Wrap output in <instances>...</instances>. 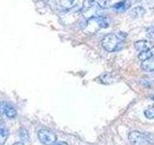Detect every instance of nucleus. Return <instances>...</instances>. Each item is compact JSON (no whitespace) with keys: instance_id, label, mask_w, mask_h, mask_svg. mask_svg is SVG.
<instances>
[{"instance_id":"1","label":"nucleus","mask_w":154,"mask_h":145,"mask_svg":"<svg viewBox=\"0 0 154 145\" xmlns=\"http://www.w3.org/2000/svg\"><path fill=\"white\" fill-rule=\"evenodd\" d=\"M109 26V21L105 16H98V17H93L88 19H85V21L82 24V30L86 34H93L97 33L100 29L106 28Z\"/></svg>"},{"instance_id":"2","label":"nucleus","mask_w":154,"mask_h":145,"mask_svg":"<svg viewBox=\"0 0 154 145\" xmlns=\"http://www.w3.org/2000/svg\"><path fill=\"white\" fill-rule=\"evenodd\" d=\"M101 46L107 52H116L123 47L124 39L119 33H110L103 37L101 41Z\"/></svg>"},{"instance_id":"3","label":"nucleus","mask_w":154,"mask_h":145,"mask_svg":"<svg viewBox=\"0 0 154 145\" xmlns=\"http://www.w3.org/2000/svg\"><path fill=\"white\" fill-rule=\"evenodd\" d=\"M128 139L132 145H148L150 143V138L146 134L139 132V130L130 132L128 134Z\"/></svg>"},{"instance_id":"4","label":"nucleus","mask_w":154,"mask_h":145,"mask_svg":"<svg viewBox=\"0 0 154 145\" xmlns=\"http://www.w3.org/2000/svg\"><path fill=\"white\" fill-rule=\"evenodd\" d=\"M38 140H40L43 145H54L57 141L56 134L53 132H51V130H46V129H42L38 130Z\"/></svg>"},{"instance_id":"5","label":"nucleus","mask_w":154,"mask_h":145,"mask_svg":"<svg viewBox=\"0 0 154 145\" xmlns=\"http://www.w3.org/2000/svg\"><path fill=\"white\" fill-rule=\"evenodd\" d=\"M120 77H122V76H120L118 72H109L98 76V81L101 84L110 85V84H113L119 81Z\"/></svg>"},{"instance_id":"6","label":"nucleus","mask_w":154,"mask_h":145,"mask_svg":"<svg viewBox=\"0 0 154 145\" xmlns=\"http://www.w3.org/2000/svg\"><path fill=\"white\" fill-rule=\"evenodd\" d=\"M134 47L139 52L152 50L154 47V42L151 40H140L134 43Z\"/></svg>"},{"instance_id":"7","label":"nucleus","mask_w":154,"mask_h":145,"mask_svg":"<svg viewBox=\"0 0 154 145\" xmlns=\"http://www.w3.org/2000/svg\"><path fill=\"white\" fill-rule=\"evenodd\" d=\"M101 10L99 7L97 6H91V7H88V8H82L81 10V14L86 19H88L90 18L93 17H98V16H102L101 14Z\"/></svg>"},{"instance_id":"8","label":"nucleus","mask_w":154,"mask_h":145,"mask_svg":"<svg viewBox=\"0 0 154 145\" xmlns=\"http://www.w3.org/2000/svg\"><path fill=\"white\" fill-rule=\"evenodd\" d=\"M131 5H132L131 0H120V1L112 5L111 8H112L113 11L117 13H123L131 8Z\"/></svg>"},{"instance_id":"9","label":"nucleus","mask_w":154,"mask_h":145,"mask_svg":"<svg viewBox=\"0 0 154 145\" xmlns=\"http://www.w3.org/2000/svg\"><path fill=\"white\" fill-rule=\"evenodd\" d=\"M1 112L9 119H13L17 117V110L12 105H10L6 102L1 103Z\"/></svg>"},{"instance_id":"10","label":"nucleus","mask_w":154,"mask_h":145,"mask_svg":"<svg viewBox=\"0 0 154 145\" xmlns=\"http://www.w3.org/2000/svg\"><path fill=\"white\" fill-rule=\"evenodd\" d=\"M77 4H78V0H59L58 8L63 12H67L76 7Z\"/></svg>"},{"instance_id":"11","label":"nucleus","mask_w":154,"mask_h":145,"mask_svg":"<svg viewBox=\"0 0 154 145\" xmlns=\"http://www.w3.org/2000/svg\"><path fill=\"white\" fill-rule=\"evenodd\" d=\"M141 68L143 72H154V56L149 58V59L142 62Z\"/></svg>"},{"instance_id":"12","label":"nucleus","mask_w":154,"mask_h":145,"mask_svg":"<svg viewBox=\"0 0 154 145\" xmlns=\"http://www.w3.org/2000/svg\"><path fill=\"white\" fill-rule=\"evenodd\" d=\"M146 9L142 6H136L132 8L130 10V16H131L133 18H142L144 14H146Z\"/></svg>"},{"instance_id":"13","label":"nucleus","mask_w":154,"mask_h":145,"mask_svg":"<svg viewBox=\"0 0 154 145\" xmlns=\"http://www.w3.org/2000/svg\"><path fill=\"white\" fill-rule=\"evenodd\" d=\"M8 137H9L8 130L5 128V126L2 124L1 125V128H0V144L4 145V143L6 142Z\"/></svg>"},{"instance_id":"14","label":"nucleus","mask_w":154,"mask_h":145,"mask_svg":"<svg viewBox=\"0 0 154 145\" xmlns=\"http://www.w3.org/2000/svg\"><path fill=\"white\" fill-rule=\"evenodd\" d=\"M154 56V52L152 50H148V51H143V52H140L139 55H138V58L140 61H146L147 59H149V58H151Z\"/></svg>"},{"instance_id":"15","label":"nucleus","mask_w":154,"mask_h":145,"mask_svg":"<svg viewBox=\"0 0 154 145\" xmlns=\"http://www.w3.org/2000/svg\"><path fill=\"white\" fill-rule=\"evenodd\" d=\"M95 4L96 6L99 7L100 9H107L111 7V0H95Z\"/></svg>"},{"instance_id":"16","label":"nucleus","mask_w":154,"mask_h":145,"mask_svg":"<svg viewBox=\"0 0 154 145\" xmlns=\"http://www.w3.org/2000/svg\"><path fill=\"white\" fill-rule=\"evenodd\" d=\"M143 114L146 116V118L149 120L154 119V105H149L148 108L143 111Z\"/></svg>"},{"instance_id":"17","label":"nucleus","mask_w":154,"mask_h":145,"mask_svg":"<svg viewBox=\"0 0 154 145\" xmlns=\"http://www.w3.org/2000/svg\"><path fill=\"white\" fill-rule=\"evenodd\" d=\"M19 137L22 140V141H27L29 139V134H28V132L25 130V129H20L19 130Z\"/></svg>"},{"instance_id":"18","label":"nucleus","mask_w":154,"mask_h":145,"mask_svg":"<svg viewBox=\"0 0 154 145\" xmlns=\"http://www.w3.org/2000/svg\"><path fill=\"white\" fill-rule=\"evenodd\" d=\"M146 36L149 39H151V40H154V25L147 27L146 30Z\"/></svg>"},{"instance_id":"19","label":"nucleus","mask_w":154,"mask_h":145,"mask_svg":"<svg viewBox=\"0 0 154 145\" xmlns=\"http://www.w3.org/2000/svg\"><path fill=\"white\" fill-rule=\"evenodd\" d=\"M57 145H69L66 142H64V141H62V142H59Z\"/></svg>"},{"instance_id":"20","label":"nucleus","mask_w":154,"mask_h":145,"mask_svg":"<svg viewBox=\"0 0 154 145\" xmlns=\"http://www.w3.org/2000/svg\"><path fill=\"white\" fill-rule=\"evenodd\" d=\"M13 145H24V143L23 142H16V143L13 144Z\"/></svg>"},{"instance_id":"21","label":"nucleus","mask_w":154,"mask_h":145,"mask_svg":"<svg viewBox=\"0 0 154 145\" xmlns=\"http://www.w3.org/2000/svg\"><path fill=\"white\" fill-rule=\"evenodd\" d=\"M139 2H143V1H147V0H138Z\"/></svg>"},{"instance_id":"22","label":"nucleus","mask_w":154,"mask_h":145,"mask_svg":"<svg viewBox=\"0 0 154 145\" xmlns=\"http://www.w3.org/2000/svg\"><path fill=\"white\" fill-rule=\"evenodd\" d=\"M152 100H153V101H154V96H153V97H152Z\"/></svg>"},{"instance_id":"23","label":"nucleus","mask_w":154,"mask_h":145,"mask_svg":"<svg viewBox=\"0 0 154 145\" xmlns=\"http://www.w3.org/2000/svg\"><path fill=\"white\" fill-rule=\"evenodd\" d=\"M153 142H154V139H153Z\"/></svg>"}]
</instances>
